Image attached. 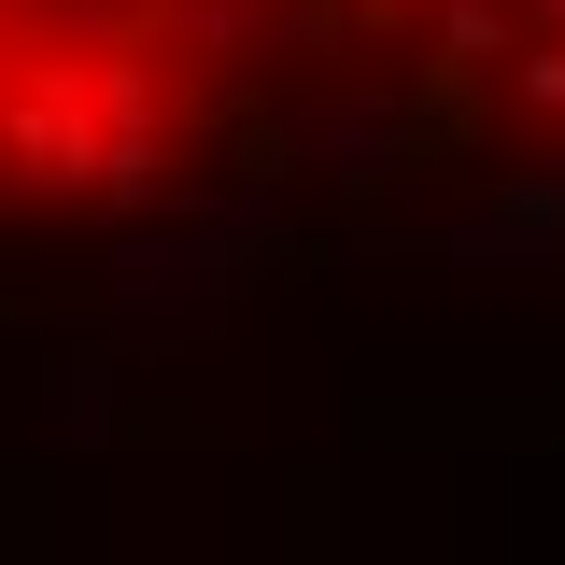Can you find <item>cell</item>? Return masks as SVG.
Masks as SVG:
<instances>
[{
  "label": "cell",
  "mask_w": 565,
  "mask_h": 565,
  "mask_svg": "<svg viewBox=\"0 0 565 565\" xmlns=\"http://www.w3.org/2000/svg\"><path fill=\"white\" fill-rule=\"evenodd\" d=\"M269 0H0V199L128 212L241 114Z\"/></svg>",
  "instance_id": "6da1fadb"
},
{
  "label": "cell",
  "mask_w": 565,
  "mask_h": 565,
  "mask_svg": "<svg viewBox=\"0 0 565 565\" xmlns=\"http://www.w3.org/2000/svg\"><path fill=\"white\" fill-rule=\"evenodd\" d=\"M269 29L452 141L565 156V0H269Z\"/></svg>",
  "instance_id": "7a4b0ae2"
}]
</instances>
